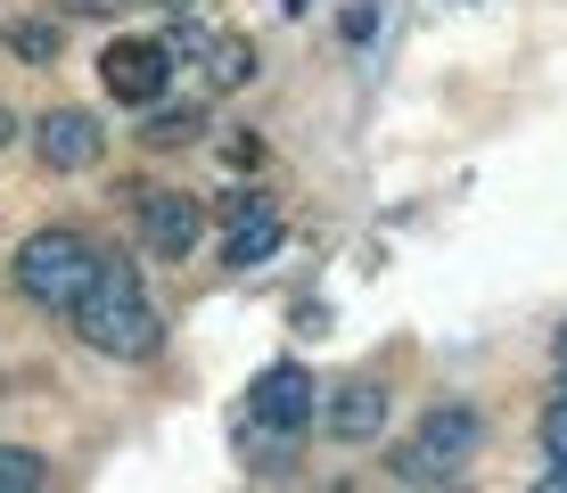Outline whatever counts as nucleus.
Here are the masks:
<instances>
[{"label":"nucleus","instance_id":"nucleus-1","mask_svg":"<svg viewBox=\"0 0 567 493\" xmlns=\"http://www.w3.org/2000/svg\"><path fill=\"white\" fill-rule=\"evenodd\" d=\"M66 321L83 329V346H91V353H115V362H148V353L165 346V321H156L141 271L115 264V255H100V271H91V288L74 296Z\"/></svg>","mask_w":567,"mask_h":493},{"label":"nucleus","instance_id":"nucleus-2","mask_svg":"<svg viewBox=\"0 0 567 493\" xmlns=\"http://www.w3.org/2000/svg\"><path fill=\"white\" fill-rule=\"evenodd\" d=\"M91 271H100V247H91L83 230H66V223L33 230V239L17 247V288L42 312H74V296L91 288Z\"/></svg>","mask_w":567,"mask_h":493},{"label":"nucleus","instance_id":"nucleus-3","mask_svg":"<svg viewBox=\"0 0 567 493\" xmlns=\"http://www.w3.org/2000/svg\"><path fill=\"white\" fill-rule=\"evenodd\" d=\"M312 411H321V387H312V370L297 362H271L256 387H247V420L271 428V436H297V428H312Z\"/></svg>","mask_w":567,"mask_h":493},{"label":"nucleus","instance_id":"nucleus-4","mask_svg":"<svg viewBox=\"0 0 567 493\" xmlns=\"http://www.w3.org/2000/svg\"><path fill=\"white\" fill-rule=\"evenodd\" d=\"M165 74H173L165 42H107L100 50V83H107L115 107H156V99H165Z\"/></svg>","mask_w":567,"mask_h":493},{"label":"nucleus","instance_id":"nucleus-5","mask_svg":"<svg viewBox=\"0 0 567 493\" xmlns=\"http://www.w3.org/2000/svg\"><path fill=\"white\" fill-rule=\"evenodd\" d=\"M33 148H42L50 173H91L107 156V132H100L91 107H50L42 124H33Z\"/></svg>","mask_w":567,"mask_h":493},{"label":"nucleus","instance_id":"nucleus-6","mask_svg":"<svg viewBox=\"0 0 567 493\" xmlns=\"http://www.w3.org/2000/svg\"><path fill=\"white\" fill-rule=\"evenodd\" d=\"M198 223H206L198 197H182V189H141V230H148L156 255H173V264H182V255L198 247Z\"/></svg>","mask_w":567,"mask_h":493},{"label":"nucleus","instance_id":"nucleus-7","mask_svg":"<svg viewBox=\"0 0 567 493\" xmlns=\"http://www.w3.org/2000/svg\"><path fill=\"white\" fill-rule=\"evenodd\" d=\"M321 428H329V436H346V444H370V436L386 428V387H379V379H346V387L321 403Z\"/></svg>","mask_w":567,"mask_h":493},{"label":"nucleus","instance_id":"nucleus-8","mask_svg":"<svg viewBox=\"0 0 567 493\" xmlns=\"http://www.w3.org/2000/svg\"><path fill=\"white\" fill-rule=\"evenodd\" d=\"M420 444L436 452L444 469H461L468 452L485 444V420H477V411H468V403H436V411H427V420H420Z\"/></svg>","mask_w":567,"mask_h":493},{"label":"nucleus","instance_id":"nucleus-9","mask_svg":"<svg viewBox=\"0 0 567 493\" xmlns=\"http://www.w3.org/2000/svg\"><path fill=\"white\" fill-rule=\"evenodd\" d=\"M271 247H280V214H271V197H256V206H247L239 223H230V247H223V255L247 271V264H264Z\"/></svg>","mask_w":567,"mask_h":493},{"label":"nucleus","instance_id":"nucleus-10","mask_svg":"<svg viewBox=\"0 0 567 493\" xmlns=\"http://www.w3.org/2000/svg\"><path fill=\"white\" fill-rule=\"evenodd\" d=\"M247 74H256V50H247L239 33H223V42H206V83H214V91H239Z\"/></svg>","mask_w":567,"mask_h":493},{"label":"nucleus","instance_id":"nucleus-11","mask_svg":"<svg viewBox=\"0 0 567 493\" xmlns=\"http://www.w3.org/2000/svg\"><path fill=\"white\" fill-rule=\"evenodd\" d=\"M198 132H206V115H198V107H156L141 141H148V148H189Z\"/></svg>","mask_w":567,"mask_h":493},{"label":"nucleus","instance_id":"nucleus-12","mask_svg":"<svg viewBox=\"0 0 567 493\" xmlns=\"http://www.w3.org/2000/svg\"><path fill=\"white\" fill-rule=\"evenodd\" d=\"M33 485H50V461L33 444H0V493H33Z\"/></svg>","mask_w":567,"mask_h":493},{"label":"nucleus","instance_id":"nucleus-13","mask_svg":"<svg viewBox=\"0 0 567 493\" xmlns=\"http://www.w3.org/2000/svg\"><path fill=\"white\" fill-rule=\"evenodd\" d=\"M9 50L33 58V66H50V58H58V25H50V17H17V25H9Z\"/></svg>","mask_w":567,"mask_h":493},{"label":"nucleus","instance_id":"nucleus-14","mask_svg":"<svg viewBox=\"0 0 567 493\" xmlns=\"http://www.w3.org/2000/svg\"><path fill=\"white\" fill-rule=\"evenodd\" d=\"M395 477H403V485H444V477H453V469H444V461H436V452H427V444L412 436V444H403V452H395Z\"/></svg>","mask_w":567,"mask_h":493},{"label":"nucleus","instance_id":"nucleus-15","mask_svg":"<svg viewBox=\"0 0 567 493\" xmlns=\"http://www.w3.org/2000/svg\"><path fill=\"white\" fill-rule=\"evenodd\" d=\"M338 33H346V42H370V33H379V9H370V0H354V9L338 17Z\"/></svg>","mask_w":567,"mask_h":493},{"label":"nucleus","instance_id":"nucleus-16","mask_svg":"<svg viewBox=\"0 0 567 493\" xmlns=\"http://www.w3.org/2000/svg\"><path fill=\"white\" fill-rule=\"evenodd\" d=\"M543 444H551V461H567V394L543 411Z\"/></svg>","mask_w":567,"mask_h":493},{"label":"nucleus","instance_id":"nucleus-17","mask_svg":"<svg viewBox=\"0 0 567 493\" xmlns=\"http://www.w3.org/2000/svg\"><path fill=\"white\" fill-rule=\"evenodd\" d=\"M66 9H83V17H107V9H124V0H66Z\"/></svg>","mask_w":567,"mask_h":493},{"label":"nucleus","instance_id":"nucleus-18","mask_svg":"<svg viewBox=\"0 0 567 493\" xmlns=\"http://www.w3.org/2000/svg\"><path fill=\"white\" fill-rule=\"evenodd\" d=\"M9 141H17V115H9V107H0V148H9Z\"/></svg>","mask_w":567,"mask_h":493},{"label":"nucleus","instance_id":"nucleus-19","mask_svg":"<svg viewBox=\"0 0 567 493\" xmlns=\"http://www.w3.org/2000/svg\"><path fill=\"white\" fill-rule=\"evenodd\" d=\"M559 370H567V329H559Z\"/></svg>","mask_w":567,"mask_h":493}]
</instances>
